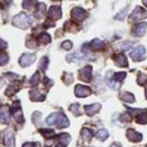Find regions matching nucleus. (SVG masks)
I'll use <instances>...</instances> for the list:
<instances>
[{
  "mask_svg": "<svg viewBox=\"0 0 147 147\" xmlns=\"http://www.w3.org/2000/svg\"><path fill=\"white\" fill-rule=\"evenodd\" d=\"M47 124L48 125H57L59 128H64L69 126V119L64 114L62 113H53L49 117L47 118Z\"/></svg>",
  "mask_w": 147,
  "mask_h": 147,
  "instance_id": "1",
  "label": "nucleus"
},
{
  "mask_svg": "<svg viewBox=\"0 0 147 147\" xmlns=\"http://www.w3.org/2000/svg\"><path fill=\"white\" fill-rule=\"evenodd\" d=\"M12 23L15 24L16 27H18V28L28 29L30 27V24H31V20H30V18L26 13L21 12V13H19V15H17L16 17H13Z\"/></svg>",
  "mask_w": 147,
  "mask_h": 147,
  "instance_id": "2",
  "label": "nucleus"
},
{
  "mask_svg": "<svg viewBox=\"0 0 147 147\" xmlns=\"http://www.w3.org/2000/svg\"><path fill=\"white\" fill-rule=\"evenodd\" d=\"M145 54H146V49H145V47H143V45H137L136 48L133 49V51H131L129 57H131L134 61H142V60H144V58H145Z\"/></svg>",
  "mask_w": 147,
  "mask_h": 147,
  "instance_id": "3",
  "label": "nucleus"
},
{
  "mask_svg": "<svg viewBox=\"0 0 147 147\" xmlns=\"http://www.w3.org/2000/svg\"><path fill=\"white\" fill-rule=\"evenodd\" d=\"M147 17V11L142 7H136L134 9L131 16H129V20L131 21H138V20H142L144 18Z\"/></svg>",
  "mask_w": 147,
  "mask_h": 147,
  "instance_id": "4",
  "label": "nucleus"
},
{
  "mask_svg": "<svg viewBox=\"0 0 147 147\" xmlns=\"http://www.w3.org/2000/svg\"><path fill=\"white\" fill-rule=\"evenodd\" d=\"M36 61V54H32V53H24L22 54L20 60H19V63L20 65L26 67V66L31 65L33 62Z\"/></svg>",
  "mask_w": 147,
  "mask_h": 147,
  "instance_id": "5",
  "label": "nucleus"
},
{
  "mask_svg": "<svg viewBox=\"0 0 147 147\" xmlns=\"http://www.w3.org/2000/svg\"><path fill=\"white\" fill-rule=\"evenodd\" d=\"M91 76H92V66L88 65L85 67H83L82 70H80L79 72V78L80 80L84 82H90L91 81Z\"/></svg>",
  "mask_w": 147,
  "mask_h": 147,
  "instance_id": "6",
  "label": "nucleus"
},
{
  "mask_svg": "<svg viewBox=\"0 0 147 147\" xmlns=\"http://www.w3.org/2000/svg\"><path fill=\"white\" fill-rule=\"evenodd\" d=\"M74 93L75 95L79 96V97H84V96H88L91 94V88L85 85H81V84H78L75 88H74Z\"/></svg>",
  "mask_w": 147,
  "mask_h": 147,
  "instance_id": "7",
  "label": "nucleus"
},
{
  "mask_svg": "<svg viewBox=\"0 0 147 147\" xmlns=\"http://www.w3.org/2000/svg\"><path fill=\"white\" fill-rule=\"evenodd\" d=\"M12 114H13V117H15V119L18 123H22V122L24 121L19 102H16V103L13 104V106H12Z\"/></svg>",
  "mask_w": 147,
  "mask_h": 147,
  "instance_id": "8",
  "label": "nucleus"
},
{
  "mask_svg": "<svg viewBox=\"0 0 147 147\" xmlns=\"http://www.w3.org/2000/svg\"><path fill=\"white\" fill-rule=\"evenodd\" d=\"M71 16H72V18H73L74 20L82 21L86 17V11L84 9H82V8H74L73 10L71 11Z\"/></svg>",
  "mask_w": 147,
  "mask_h": 147,
  "instance_id": "9",
  "label": "nucleus"
},
{
  "mask_svg": "<svg viewBox=\"0 0 147 147\" xmlns=\"http://www.w3.org/2000/svg\"><path fill=\"white\" fill-rule=\"evenodd\" d=\"M147 29V23L146 22H140L138 24L135 26V28L133 29V34L136 37H143L146 32Z\"/></svg>",
  "mask_w": 147,
  "mask_h": 147,
  "instance_id": "10",
  "label": "nucleus"
},
{
  "mask_svg": "<svg viewBox=\"0 0 147 147\" xmlns=\"http://www.w3.org/2000/svg\"><path fill=\"white\" fill-rule=\"evenodd\" d=\"M48 16H49V18H51L52 20H58L61 18V16H62V11H61V8L58 7V6H53L49 9V11H48Z\"/></svg>",
  "mask_w": 147,
  "mask_h": 147,
  "instance_id": "11",
  "label": "nucleus"
},
{
  "mask_svg": "<svg viewBox=\"0 0 147 147\" xmlns=\"http://www.w3.org/2000/svg\"><path fill=\"white\" fill-rule=\"evenodd\" d=\"M126 136H127V138L131 140V142H134V143H136V142H140L142 140V134L138 132H136L135 129H133V128H129L127 132H126Z\"/></svg>",
  "mask_w": 147,
  "mask_h": 147,
  "instance_id": "12",
  "label": "nucleus"
},
{
  "mask_svg": "<svg viewBox=\"0 0 147 147\" xmlns=\"http://www.w3.org/2000/svg\"><path fill=\"white\" fill-rule=\"evenodd\" d=\"M100 110H101V104L100 103L91 104V105L84 106V111H85V113L88 114V116H93V115L96 114Z\"/></svg>",
  "mask_w": 147,
  "mask_h": 147,
  "instance_id": "13",
  "label": "nucleus"
},
{
  "mask_svg": "<svg viewBox=\"0 0 147 147\" xmlns=\"http://www.w3.org/2000/svg\"><path fill=\"white\" fill-rule=\"evenodd\" d=\"M5 146L7 147H15V135L13 133L10 132V131H7L5 133Z\"/></svg>",
  "mask_w": 147,
  "mask_h": 147,
  "instance_id": "14",
  "label": "nucleus"
},
{
  "mask_svg": "<svg viewBox=\"0 0 147 147\" xmlns=\"http://www.w3.org/2000/svg\"><path fill=\"white\" fill-rule=\"evenodd\" d=\"M0 119L2 123H9L10 121V112L8 110L7 106H2V109L0 111Z\"/></svg>",
  "mask_w": 147,
  "mask_h": 147,
  "instance_id": "15",
  "label": "nucleus"
},
{
  "mask_svg": "<svg viewBox=\"0 0 147 147\" xmlns=\"http://www.w3.org/2000/svg\"><path fill=\"white\" fill-rule=\"evenodd\" d=\"M30 98L32 100V101H44L45 100V95L42 94L40 91H38V90H33V91H31L30 92Z\"/></svg>",
  "mask_w": 147,
  "mask_h": 147,
  "instance_id": "16",
  "label": "nucleus"
},
{
  "mask_svg": "<svg viewBox=\"0 0 147 147\" xmlns=\"http://www.w3.org/2000/svg\"><path fill=\"white\" fill-rule=\"evenodd\" d=\"M115 63L117 64L118 66H124V67H127L128 66V61L126 59V57L124 54H118L115 57Z\"/></svg>",
  "mask_w": 147,
  "mask_h": 147,
  "instance_id": "17",
  "label": "nucleus"
},
{
  "mask_svg": "<svg viewBox=\"0 0 147 147\" xmlns=\"http://www.w3.org/2000/svg\"><path fill=\"white\" fill-rule=\"evenodd\" d=\"M38 41H39V43H41V44H48V43H50V41H51V37H50L49 33L43 32V33H41V34L38 37Z\"/></svg>",
  "mask_w": 147,
  "mask_h": 147,
  "instance_id": "18",
  "label": "nucleus"
},
{
  "mask_svg": "<svg viewBox=\"0 0 147 147\" xmlns=\"http://www.w3.org/2000/svg\"><path fill=\"white\" fill-rule=\"evenodd\" d=\"M84 58H85V57H84L83 54H80V53L75 54V53H73V54L67 55V57H66V60H67L69 62H80V61H82Z\"/></svg>",
  "mask_w": 147,
  "mask_h": 147,
  "instance_id": "19",
  "label": "nucleus"
},
{
  "mask_svg": "<svg viewBox=\"0 0 147 147\" xmlns=\"http://www.w3.org/2000/svg\"><path fill=\"white\" fill-rule=\"evenodd\" d=\"M121 100L124 101V102H126V103H134V102H135V97H134V95H133L132 93H128V92L122 93Z\"/></svg>",
  "mask_w": 147,
  "mask_h": 147,
  "instance_id": "20",
  "label": "nucleus"
},
{
  "mask_svg": "<svg viewBox=\"0 0 147 147\" xmlns=\"http://www.w3.org/2000/svg\"><path fill=\"white\" fill-rule=\"evenodd\" d=\"M137 123L140 124H146L147 123V111H140L136 116Z\"/></svg>",
  "mask_w": 147,
  "mask_h": 147,
  "instance_id": "21",
  "label": "nucleus"
},
{
  "mask_svg": "<svg viewBox=\"0 0 147 147\" xmlns=\"http://www.w3.org/2000/svg\"><path fill=\"white\" fill-rule=\"evenodd\" d=\"M91 48L93 49V50H101V49H103L104 48V42L103 41H101V40H98V39H94L91 43Z\"/></svg>",
  "mask_w": 147,
  "mask_h": 147,
  "instance_id": "22",
  "label": "nucleus"
},
{
  "mask_svg": "<svg viewBox=\"0 0 147 147\" xmlns=\"http://www.w3.org/2000/svg\"><path fill=\"white\" fill-rule=\"evenodd\" d=\"M59 142L62 145L66 146V145L71 142V136H70L69 134H66V133H62V134L59 135Z\"/></svg>",
  "mask_w": 147,
  "mask_h": 147,
  "instance_id": "23",
  "label": "nucleus"
},
{
  "mask_svg": "<svg viewBox=\"0 0 147 147\" xmlns=\"http://www.w3.org/2000/svg\"><path fill=\"white\" fill-rule=\"evenodd\" d=\"M37 6V0H23L22 2V7L24 9H28V10H31Z\"/></svg>",
  "mask_w": 147,
  "mask_h": 147,
  "instance_id": "24",
  "label": "nucleus"
},
{
  "mask_svg": "<svg viewBox=\"0 0 147 147\" xmlns=\"http://www.w3.org/2000/svg\"><path fill=\"white\" fill-rule=\"evenodd\" d=\"M44 12H45V5L44 3H40V5H38V10L34 12V17L38 18V19H40V18L43 17Z\"/></svg>",
  "mask_w": 147,
  "mask_h": 147,
  "instance_id": "25",
  "label": "nucleus"
},
{
  "mask_svg": "<svg viewBox=\"0 0 147 147\" xmlns=\"http://www.w3.org/2000/svg\"><path fill=\"white\" fill-rule=\"evenodd\" d=\"M81 135L84 140H90L92 137H93V135H94V134H93V132H92L91 129H88V128H83V129H82V132H81Z\"/></svg>",
  "mask_w": 147,
  "mask_h": 147,
  "instance_id": "26",
  "label": "nucleus"
},
{
  "mask_svg": "<svg viewBox=\"0 0 147 147\" xmlns=\"http://www.w3.org/2000/svg\"><path fill=\"white\" fill-rule=\"evenodd\" d=\"M96 137L100 140H105L109 137V132L106 129H98L96 133Z\"/></svg>",
  "mask_w": 147,
  "mask_h": 147,
  "instance_id": "27",
  "label": "nucleus"
},
{
  "mask_svg": "<svg viewBox=\"0 0 147 147\" xmlns=\"http://www.w3.org/2000/svg\"><path fill=\"white\" fill-rule=\"evenodd\" d=\"M80 109H81V107H80L79 104H72V105L70 106V111L73 113L74 115H76V116H80L82 114V112Z\"/></svg>",
  "mask_w": 147,
  "mask_h": 147,
  "instance_id": "28",
  "label": "nucleus"
},
{
  "mask_svg": "<svg viewBox=\"0 0 147 147\" xmlns=\"http://www.w3.org/2000/svg\"><path fill=\"white\" fill-rule=\"evenodd\" d=\"M40 133L44 136V138H50L52 136H54V131L53 129H47V128H41Z\"/></svg>",
  "mask_w": 147,
  "mask_h": 147,
  "instance_id": "29",
  "label": "nucleus"
},
{
  "mask_svg": "<svg viewBox=\"0 0 147 147\" xmlns=\"http://www.w3.org/2000/svg\"><path fill=\"white\" fill-rule=\"evenodd\" d=\"M40 79H41V78H40V73H39V72H36V73H34V75H33V76L30 79V84L36 86V85H38V84H39Z\"/></svg>",
  "mask_w": 147,
  "mask_h": 147,
  "instance_id": "30",
  "label": "nucleus"
},
{
  "mask_svg": "<svg viewBox=\"0 0 147 147\" xmlns=\"http://www.w3.org/2000/svg\"><path fill=\"white\" fill-rule=\"evenodd\" d=\"M127 9H128V7H125L124 9H122L117 15L115 16V19H116V20H123V19L125 18V15H126V12H127Z\"/></svg>",
  "mask_w": 147,
  "mask_h": 147,
  "instance_id": "31",
  "label": "nucleus"
},
{
  "mask_svg": "<svg viewBox=\"0 0 147 147\" xmlns=\"http://www.w3.org/2000/svg\"><path fill=\"white\" fill-rule=\"evenodd\" d=\"M137 83L140 84V85H145L147 83V75L144 73H140V76H138V79H137Z\"/></svg>",
  "mask_w": 147,
  "mask_h": 147,
  "instance_id": "32",
  "label": "nucleus"
},
{
  "mask_svg": "<svg viewBox=\"0 0 147 147\" xmlns=\"http://www.w3.org/2000/svg\"><path fill=\"white\" fill-rule=\"evenodd\" d=\"M18 90H19V88L18 86H15V85H10L9 88L6 90V94L7 95H12V94H15L16 92H18Z\"/></svg>",
  "mask_w": 147,
  "mask_h": 147,
  "instance_id": "33",
  "label": "nucleus"
},
{
  "mask_svg": "<svg viewBox=\"0 0 147 147\" xmlns=\"http://www.w3.org/2000/svg\"><path fill=\"white\" fill-rule=\"evenodd\" d=\"M8 55L6 53H2V54H0V65H5L6 63L8 62Z\"/></svg>",
  "mask_w": 147,
  "mask_h": 147,
  "instance_id": "34",
  "label": "nucleus"
},
{
  "mask_svg": "<svg viewBox=\"0 0 147 147\" xmlns=\"http://www.w3.org/2000/svg\"><path fill=\"white\" fill-rule=\"evenodd\" d=\"M48 63H49L48 58H43V59L41 60V62H40V66L42 67V70H43V71H45V70L48 69Z\"/></svg>",
  "mask_w": 147,
  "mask_h": 147,
  "instance_id": "35",
  "label": "nucleus"
},
{
  "mask_svg": "<svg viewBox=\"0 0 147 147\" xmlns=\"http://www.w3.org/2000/svg\"><path fill=\"white\" fill-rule=\"evenodd\" d=\"M72 42L71 41H64L63 43L61 44V48L62 49H65V50H70V49H72Z\"/></svg>",
  "mask_w": 147,
  "mask_h": 147,
  "instance_id": "36",
  "label": "nucleus"
},
{
  "mask_svg": "<svg viewBox=\"0 0 147 147\" xmlns=\"http://www.w3.org/2000/svg\"><path fill=\"white\" fill-rule=\"evenodd\" d=\"M39 118H41V114H40L39 112H36V113L32 115V119H33L34 124H38V119H39Z\"/></svg>",
  "mask_w": 147,
  "mask_h": 147,
  "instance_id": "37",
  "label": "nucleus"
},
{
  "mask_svg": "<svg viewBox=\"0 0 147 147\" xmlns=\"http://www.w3.org/2000/svg\"><path fill=\"white\" fill-rule=\"evenodd\" d=\"M129 119H131V116L127 113H124L121 115V121H123V122H128Z\"/></svg>",
  "mask_w": 147,
  "mask_h": 147,
  "instance_id": "38",
  "label": "nucleus"
},
{
  "mask_svg": "<svg viewBox=\"0 0 147 147\" xmlns=\"http://www.w3.org/2000/svg\"><path fill=\"white\" fill-rule=\"evenodd\" d=\"M6 76H7L8 79H11V80H17V79H19L18 75H17V74H13V73H7L6 74Z\"/></svg>",
  "mask_w": 147,
  "mask_h": 147,
  "instance_id": "39",
  "label": "nucleus"
},
{
  "mask_svg": "<svg viewBox=\"0 0 147 147\" xmlns=\"http://www.w3.org/2000/svg\"><path fill=\"white\" fill-rule=\"evenodd\" d=\"M131 47H132V43H125V44H121V45H119V48H124V49H123L124 51L129 50V49H131Z\"/></svg>",
  "mask_w": 147,
  "mask_h": 147,
  "instance_id": "40",
  "label": "nucleus"
},
{
  "mask_svg": "<svg viewBox=\"0 0 147 147\" xmlns=\"http://www.w3.org/2000/svg\"><path fill=\"white\" fill-rule=\"evenodd\" d=\"M6 48H7V43H6L5 41L0 40V50H2V49H6Z\"/></svg>",
  "mask_w": 147,
  "mask_h": 147,
  "instance_id": "41",
  "label": "nucleus"
},
{
  "mask_svg": "<svg viewBox=\"0 0 147 147\" xmlns=\"http://www.w3.org/2000/svg\"><path fill=\"white\" fill-rule=\"evenodd\" d=\"M22 147H34V144H32V143H26Z\"/></svg>",
  "mask_w": 147,
  "mask_h": 147,
  "instance_id": "42",
  "label": "nucleus"
},
{
  "mask_svg": "<svg viewBox=\"0 0 147 147\" xmlns=\"http://www.w3.org/2000/svg\"><path fill=\"white\" fill-rule=\"evenodd\" d=\"M110 147H122V146H121L118 143H113V144H112Z\"/></svg>",
  "mask_w": 147,
  "mask_h": 147,
  "instance_id": "43",
  "label": "nucleus"
},
{
  "mask_svg": "<svg viewBox=\"0 0 147 147\" xmlns=\"http://www.w3.org/2000/svg\"><path fill=\"white\" fill-rule=\"evenodd\" d=\"M55 147H65V146H64V145H62V144L60 143V144H58V145H57Z\"/></svg>",
  "mask_w": 147,
  "mask_h": 147,
  "instance_id": "44",
  "label": "nucleus"
},
{
  "mask_svg": "<svg viewBox=\"0 0 147 147\" xmlns=\"http://www.w3.org/2000/svg\"><path fill=\"white\" fill-rule=\"evenodd\" d=\"M143 3H144V5L147 7V0H143Z\"/></svg>",
  "mask_w": 147,
  "mask_h": 147,
  "instance_id": "45",
  "label": "nucleus"
},
{
  "mask_svg": "<svg viewBox=\"0 0 147 147\" xmlns=\"http://www.w3.org/2000/svg\"><path fill=\"white\" fill-rule=\"evenodd\" d=\"M6 1H7L8 3H9V2H10V1H11V0H6Z\"/></svg>",
  "mask_w": 147,
  "mask_h": 147,
  "instance_id": "46",
  "label": "nucleus"
},
{
  "mask_svg": "<svg viewBox=\"0 0 147 147\" xmlns=\"http://www.w3.org/2000/svg\"><path fill=\"white\" fill-rule=\"evenodd\" d=\"M146 97H147V90H146Z\"/></svg>",
  "mask_w": 147,
  "mask_h": 147,
  "instance_id": "47",
  "label": "nucleus"
},
{
  "mask_svg": "<svg viewBox=\"0 0 147 147\" xmlns=\"http://www.w3.org/2000/svg\"><path fill=\"white\" fill-rule=\"evenodd\" d=\"M53 1H58V0H53Z\"/></svg>",
  "mask_w": 147,
  "mask_h": 147,
  "instance_id": "48",
  "label": "nucleus"
}]
</instances>
